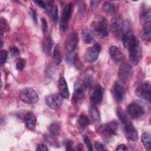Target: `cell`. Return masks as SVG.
<instances>
[{
	"instance_id": "6da1fadb",
	"label": "cell",
	"mask_w": 151,
	"mask_h": 151,
	"mask_svg": "<svg viewBox=\"0 0 151 151\" xmlns=\"http://www.w3.org/2000/svg\"><path fill=\"white\" fill-rule=\"evenodd\" d=\"M129 52V58L133 65H136L142 57V48L138 38L134 36L126 47Z\"/></svg>"
},
{
	"instance_id": "7a4b0ae2",
	"label": "cell",
	"mask_w": 151,
	"mask_h": 151,
	"mask_svg": "<svg viewBox=\"0 0 151 151\" xmlns=\"http://www.w3.org/2000/svg\"><path fill=\"white\" fill-rule=\"evenodd\" d=\"M91 32L96 36L103 38L108 35L107 22L105 18L98 16L91 22Z\"/></svg>"
},
{
	"instance_id": "3957f363",
	"label": "cell",
	"mask_w": 151,
	"mask_h": 151,
	"mask_svg": "<svg viewBox=\"0 0 151 151\" xmlns=\"http://www.w3.org/2000/svg\"><path fill=\"white\" fill-rule=\"evenodd\" d=\"M119 120L123 124V129L127 139L130 141H136L138 137V133L127 115L123 114L121 116Z\"/></svg>"
},
{
	"instance_id": "277c9868",
	"label": "cell",
	"mask_w": 151,
	"mask_h": 151,
	"mask_svg": "<svg viewBox=\"0 0 151 151\" xmlns=\"http://www.w3.org/2000/svg\"><path fill=\"white\" fill-rule=\"evenodd\" d=\"M147 107L146 105L139 101L131 103L127 106V111L129 115L133 119H139L146 113Z\"/></svg>"
},
{
	"instance_id": "5b68a950",
	"label": "cell",
	"mask_w": 151,
	"mask_h": 151,
	"mask_svg": "<svg viewBox=\"0 0 151 151\" xmlns=\"http://www.w3.org/2000/svg\"><path fill=\"white\" fill-rule=\"evenodd\" d=\"M20 100L27 104H34L39 100L37 91L31 88H25L19 93Z\"/></svg>"
},
{
	"instance_id": "8992f818",
	"label": "cell",
	"mask_w": 151,
	"mask_h": 151,
	"mask_svg": "<svg viewBox=\"0 0 151 151\" xmlns=\"http://www.w3.org/2000/svg\"><path fill=\"white\" fill-rule=\"evenodd\" d=\"M118 125L116 121H111L99 126L98 133L103 137L109 138L116 134Z\"/></svg>"
},
{
	"instance_id": "52a82bcc",
	"label": "cell",
	"mask_w": 151,
	"mask_h": 151,
	"mask_svg": "<svg viewBox=\"0 0 151 151\" xmlns=\"http://www.w3.org/2000/svg\"><path fill=\"white\" fill-rule=\"evenodd\" d=\"M133 73V68L130 64L126 61H123L120 64L118 71V76L122 82H126L132 78Z\"/></svg>"
},
{
	"instance_id": "ba28073f",
	"label": "cell",
	"mask_w": 151,
	"mask_h": 151,
	"mask_svg": "<svg viewBox=\"0 0 151 151\" xmlns=\"http://www.w3.org/2000/svg\"><path fill=\"white\" fill-rule=\"evenodd\" d=\"M100 51V45L99 43L94 44L87 50L84 54V60L88 63L95 62L99 57Z\"/></svg>"
},
{
	"instance_id": "9c48e42d",
	"label": "cell",
	"mask_w": 151,
	"mask_h": 151,
	"mask_svg": "<svg viewBox=\"0 0 151 151\" xmlns=\"http://www.w3.org/2000/svg\"><path fill=\"white\" fill-rule=\"evenodd\" d=\"M73 4L68 3L64 6L63 9L60 22V28L63 31H65L67 28L68 22L70 21L71 14L73 12Z\"/></svg>"
},
{
	"instance_id": "30bf717a",
	"label": "cell",
	"mask_w": 151,
	"mask_h": 151,
	"mask_svg": "<svg viewBox=\"0 0 151 151\" xmlns=\"http://www.w3.org/2000/svg\"><path fill=\"white\" fill-rule=\"evenodd\" d=\"M111 91L116 101L121 102L123 100L125 96V88L122 81H116L111 87Z\"/></svg>"
},
{
	"instance_id": "8fae6325",
	"label": "cell",
	"mask_w": 151,
	"mask_h": 151,
	"mask_svg": "<svg viewBox=\"0 0 151 151\" xmlns=\"http://www.w3.org/2000/svg\"><path fill=\"white\" fill-rule=\"evenodd\" d=\"M150 83L149 81L143 83L137 87L135 94L139 98L150 101Z\"/></svg>"
},
{
	"instance_id": "7c38bea8",
	"label": "cell",
	"mask_w": 151,
	"mask_h": 151,
	"mask_svg": "<svg viewBox=\"0 0 151 151\" xmlns=\"http://www.w3.org/2000/svg\"><path fill=\"white\" fill-rule=\"evenodd\" d=\"M63 97L60 94L55 93L50 94L45 97V101L46 104L51 109L58 108L63 103Z\"/></svg>"
},
{
	"instance_id": "4fadbf2b",
	"label": "cell",
	"mask_w": 151,
	"mask_h": 151,
	"mask_svg": "<svg viewBox=\"0 0 151 151\" xmlns=\"http://www.w3.org/2000/svg\"><path fill=\"white\" fill-rule=\"evenodd\" d=\"M123 19L120 15L114 17L110 22L111 31L116 35L119 36L123 31Z\"/></svg>"
},
{
	"instance_id": "5bb4252c",
	"label": "cell",
	"mask_w": 151,
	"mask_h": 151,
	"mask_svg": "<svg viewBox=\"0 0 151 151\" xmlns=\"http://www.w3.org/2000/svg\"><path fill=\"white\" fill-rule=\"evenodd\" d=\"M78 43V34L76 31H73L68 35L66 41L65 47L68 52H73L76 49Z\"/></svg>"
},
{
	"instance_id": "9a60e30c",
	"label": "cell",
	"mask_w": 151,
	"mask_h": 151,
	"mask_svg": "<svg viewBox=\"0 0 151 151\" xmlns=\"http://www.w3.org/2000/svg\"><path fill=\"white\" fill-rule=\"evenodd\" d=\"M109 54L111 58L117 64L123 62L124 55L120 50L116 46L112 45L109 48Z\"/></svg>"
},
{
	"instance_id": "2e32d148",
	"label": "cell",
	"mask_w": 151,
	"mask_h": 151,
	"mask_svg": "<svg viewBox=\"0 0 151 151\" xmlns=\"http://www.w3.org/2000/svg\"><path fill=\"white\" fill-rule=\"evenodd\" d=\"M87 87L86 86L84 82L77 81L74 84V99L76 101H78L81 99L85 93L86 89Z\"/></svg>"
},
{
	"instance_id": "e0dca14e",
	"label": "cell",
	"mask_w": 151,
	"mask_h": 151,
	"mask_svg": "<svg viewBox=\"0 0 151 151\" xmlns=\"http://www.w3.org/2000/svg\"><path fill=\"white\" fill-rule=\"evenodd\" d=\"M151 22L150 16L148 15L144 19V23L143 25V29L142 35L143 38L147 41L151 39Z\"/></svg>"
},
{
	"instance_id": "ac0fdd59",
	"label": "cell",
	"mask_w": 151,
	"mask_h": 151,
	"mask_svg": "<svg viewBox=\"0 0 151 151\" xmlns=\"http://www.w3.org/2000/svg\"><path fill=\"white\" fill-rule=\"evenodd\" d=\"M103 91L101 87L100 86H96L91 94V100L92 103L94 105L100 104L103 100Z\"/></svg>"
},
{
	"instance_id": "d6986e66",
	"label": "cell",
	"mask_w": 151,
	"mask_h": 151,
	"mask_svg": "<svg viewBox=\"0 0 151 151\" xmlns=\"http://www.w3.org/2000/svg\"><path fill=\"white\" fill-rule=\"evenodd\" d=\"M24 120L26 127L28 129L33 130L36 126L37 119L34 113L32 112H28L24 117Z\"/></svg>"
},
{
	"instance_id": "ffe728a7",
	"label": "cell",
	"mask_w": 151,
	"mask_h": 151,
	"mask_svg": "<svg viewBox=\"0 0 151 151\" xmlns=\"http://www.w3.org/2000/svg\"><path fill=\"white\" fill-rule=\"evenodd\" d=\"M58 87L60 91V94L63 98L68 99L70 96V92L67 86V83L64 78L61 77L58 80Z\"/></svg>"
},
{
	"instance_id": "44dd1931",
	"label": "cell",
	"mask_w": 151,
	"mask_h": 151,
	"mask_svg": "<svg viewBox=\"0 0 151 151\" xmlns=\"http://www.w3.org/2000/svg\"><path fill=\"white\" fill-rule=\"evenodd\" d=\"M53 46V41L50 35H46L42 40V47L43 51L47 55L51 54L52 47Z\"/></svg>"
},
{
	"instance_id": "7402d4cb",
	"label": "cell",
	"mask_w": 151,
	"mask_h": 151,
	"mask_svg": "<svg viewBox=\"0 0 151 151\" xmlns=\"http://www.w3.org/2000/svg\"><path fill=\"white\" fill-rule=\"evenodd\" d=\"M103 10L109 15H114L116 13L117 5L110 1H106L102 5Z\"/></svg>"
},
{
	"instance_id": "603a6c76",
	"label": "cell",
	"mask_w": 151,
	"mask_h": 151,
	"mask_svg": "<svg viewBox=\"0 0 151 151\" xmlns=\"http://www.w3.org/2000/svg\"><path fill=\"white\" fill-rule=\"evenodd\" d=\"M89 114L90 118L93 122H97L100 120V115L97 107L95 105H91L89 107Z\"/></svg>"
},
{
	"instance_id": "cb8c5ba5",
	"label": "cell",
	"mask_w": 151,
	"mask_h": 151,
	"mask_svg": "<svg viewBox=\"0 0 151 151\" xmlns=\"http://www.w3.org/2000/svg\"><path fill=\"white\" fill-rule=\"evenodd\" d=\"M141 140L145 149L149 151L151 147V137L150 134L148 132H144L141 136Z\"/></svg>"
},
{
	"instance_id": "d4e9b609",
	"label": "cell",
	"mask_w": 151,
	"mask_h": 151,
	"mask_svg": "<svg viewBox=\"0 0 151 151\" xmlns=\"http://www.w3.org/2000/svg\"><path fill=\"white\" fill-rule=\"evenodd\" d=\"M81 38L83 42L86 44H90L93 41V35L89 29H85L83 30L81 34Z\"/></svg>"
},
{
	"instance_id": "484cf974",
	"label": "cell",
	"mask_w": 151,
	"mask_h": 151,
	"mask_svg": "<svg viewBox=\"0 0 151 151\" xmlns=\"http://www.w3.org/2000/svg\"><path fill=\"white\" fill-rule=\"evenodd\" d=\"M53 58L56 65H59L60 64L62 58L61 54V48L59 44H57L54 47L53 52Z\"/></svg>"
},
{
	"instance_id": "4316f807",
	"label": "cell",
	"mask_w": 151,
	"mask_h": 151,
	"mask_svg": "<svg viewBox=\"0 0 151 151\" xmlns=\"http://www.w3.org/2000/svg\"><path fill=\"white\" fill-rule=\"evenodd\" d=\"M78 124L81 129H86L90 124V120L88 117L84 114H81L78 119Z\"/></svg>"
},
{
	"instance_id": "83f0119b",
	"label": "cell",
	"mask_w": 151,
	"mask_h": 151,
	"mask_svg": "<svg viewBox=\"0 0 151 151\" xmlns=\"http://www.w3.org/2000/svg\"><path fill=\"white\" fill-rule=\"evenodd\" d=\"M48 129L49 131L50 132V133L54 135V136H57L61 130V126L59 123H51L50 126L48 127Z\"/></svg>"
},
{
	"instance_id": "f1b7e54d",
	"label": "cell",
	"mask_w": 151,
	"mask_h": 151,
	"mask_svg": "<svg viewBox=\"0 0 151 151\" xmlns=\"http://www.w3.org/2000/svg\"><path fill=\"white\" fill-rule=\"evenodd\" d=\"M48 13L51 15V17L52 19L54 22H56L58 19V7H57V6H54L48 12Z\"/></svg>"
},
{
	"instance_id": "f546056e",
	"label": "cell",
	"mask_w": 151,
	"mask_h": 151,
	"mask_svg": "<svg viewBox=\"0 0 151 151\" xmlns=\"http://www.w3.org/2000/svg\"><path fill=\"white\" fill-rule=\"evenodd\" d=\"M26 65V60L24 58H19L16 64V68L18 70H22Z\"/></svg>"
},
{
	"instance_id": "4dcf8cb0",
	"label": "cell",
	"mask_w": 151,
	"mask_h": 151,
	"mask_svg": "<svg viewBox=\"0 0 151 151\" xmlns=\"http://www.w3.org/2000/svg\"><path fill=\"white\" fill-rule=\"evenodd\" d=\"M149 8L147 7V6H146L145 5H143L142 6V8L140 9V18L142 19H144L147 16V14L149 13Z\"/></svg>"
},
{
	"instance_id": "1f68e13d",
	"label": "cell",
	"mask_w": 151,
	"mask_h": 151,
	"mask_svg": "<svg viewBox=\"0 0 151 151\" xmlns=\"http://www.w3.org/2000/svg\"><path fill=\"white\" fill-rule=\"evenodd\" d=\"M84 142L86 145V146L87 147V149L88 150H93V147H92V144L91 142L90 139L88 138V137L86 135H84L83 137Z\"/></svg>"
},
{
	"instance_id": "d6a6232c",
	"label": "cell",
	"mask_w": 151,
	"mask_h": 151,
	"mask_svg": "<svg viewBox=\"0 0 151 151\" xmlns=\"http://www.w3.org/2000/svg\"><path fill=\"white\" fill-rule=\"evenodd\" d=\"M7 58V51L5 50H2L0 52V61L1 64H4Z\"/></svg>"
},
{
	"instance_id": "836d02e7",
	"label": "cell",
	"mask_w": 151,
	"mask_h": 151,
	"mask_svg": "<svg viewBox=\"0 0 151 151\" xmlns=\"http://www.w3.org/2000/svg\"><path fill=\"white\" fill-rule=\"evenodd\" d=\"M94 147L97 150H106L105 146L99 142H96L94 143Z\"/></svg>"
},
{
	"instance_id": "e575fe53",
	"label": "cell",
	"mask_w": 151,
	"mask_h": 151,
	"mask_svg": "<svg viewBox=\"0 0 151 151\" xmlns=\"http://www.w3.org/2000/svg\"><path fill=\"white\" fill-rule=\"evenodd\" d=\"M73 142L71 140H67L64 142V146H65V149L67 150H72L73 149Z\"/></svg>"
},
{
	"instance_id": "d590c367",
	"label": "cell",
	"mask_w": 151,
	"mask_h": 151,
	"mask_svg": "<svg viewBox=\"0 0 151 151\" xmlns=\"http://www.w3.org/2000/svg\"><path fill=\"white\" fill-rule=\"evenodd\" d=\"M29 14L30 15L32 19V21L34 22L35 24H37V14L36 12L35 11V10L34 9L30 8L29 10Z\"/></svg>"
},
{
	"instance_id": "8d00e7d4",
	"label": "cell",
	"mask_w": 151,
	"mask_h": 151,
	"mask_svg": "<svg viewBox=\"0 0 151 151\" xmlns=\"http://www.w3.org/2000/svg\"><path fill=\"white\" fill-rule=\"evenodd\" d=\"M41 25H42V31L44 33H45L47 32V28H48L47 22L46 19L44 18H41Z\"/></svg>"
},
{
	"instance_id": "74e56055",
	"label": "cell",
	"mask_w": 151,
	"mask_h": 151,
	"mask_svg": "<svg viewBox=\"0 0 151 151\" xmlns=\"http://www.w3.org/2000/svg\"><path fill=\"white\" fill-rule=\"evenodd\" d=\"M10 52L12 56L17 57L19 54V50L16 47H12L10 50Z\"/></svg>"
},
{
	"instance_id": "f35d334b",
	"label": "cell",
	"mask_w": 151,
	"mask_h": 151,
	"mask_svg": "<svg viewBox=\"0 0 151 151\" xmlns=\"http://www.w3.org/2000/svg\"><path fill=\"white\" fill-rule=\"evenodd\" d=\"M34 2L36 4H37V5H38L41 8H43V9H45L46 5H45V1H34Z\"/></svg>"
},
{
	"instance_id": "ab89813d",
	"label": "cell",
	"mask_w": 151,
	"mask_h": 151,
	"mask_svg": "<svg viewBox=\"0 0 151 151\" xmlns=\"http://www.w3.org/2000/svg\"><path fill=\"white\" fill-rule=\"evenodd\" d=\"M128 150V148L127 147V146L123 144H121L119 145L116 148V150Z\"/></svg>"
},
{
	"instance_id": "60d3db41",
	"label": "cell",
	"mask_w": 151,
	"mask_h": 151,
	"mask_svg": "<svg viewBox=\"0 0 151 151\" xmlns=\"http://www.w3.org/2000/svg\"><path fill=\"white\" fill-rule=\"evenodd\" d=\"M36 150H48V148L45 145L41 144L38 146Z\"/></svg>"
},
{
	"instance_id": "b9f144b4",
	"label": "cell",
	"mask_w": 151,
	"mask_h": 151,
	"mask_svg": "<svg viewBox=\"0 0 151 151\" xmlns=\"http://www.w3.org/2000/svg\"><path fill=\"white\" fill-rule=\"evenodd\" d=\"M99 3H100V1H91V6H94V7H95L96 6H97V5H96V4H99Z\"/></svg>"
},
{
	"instance_id": "7bdbcfd3",
	"label": "cell",
	"mask_w": 151,
	"mask_h": 151,
	"mask_svg": "<svg viewBox=\"0 0 151 151\" xmlns=\"http://www.w3.org/2000/svg\"><path fill=\"white\" fill-rule=\"evenodd\" d=\"M77 148L76 149L77 150H83V146H82V145H81V144H78V145H77Z\"/></svg>"
}]
</instances>
